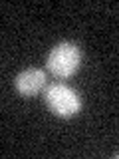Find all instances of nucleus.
Returning a JSON list of instances; mask_svg holds the SVG:
<instances>
[{
    "instance_id": "3",
    "label": "nucleus",
    "mask_w": 119,
    "mask_h": 159,
    "mask_svg": "<svg viewBox=\"0 0 119 159\" xmlns=\"http://www.w3.org/2000/svg\"><path fill=\"white\" fill-rule=\"evenodd\" d=\"M18 93L24 98H34L46 88V72L40 68H26L14 80Z\"/></svg>"
},
{
    "instance_id": "2",
    "label": "nucleus",
    "mask_w": 119,
    "mask_h": 159,
    "mask_svg": "<svg viewBox=\"0 0 119 159\" xmlns=\"http://www.w3.org/2000/svg\"><path fill=\"white\" fill-rule=\"evenodd\" d=\"M44 99L48 107L58 117H73L82 109V99L77 92L68 84H52L44 89Z\"/></svg>"
},
{
    "instance_id": "4",
    "label": "nucleus",
    "mask_w": 119,
    "mask_h": 159,
    "mask_svg": "<svg viewBox=\"0 0 119 159\" xmlns=\"http://www.w3.org/2000/svg\"><path fill=\"white\" fill-rule=\"evenodd\" d=\"M117 157H119V155H117Z\"/></svg>"
},
{
    "instance_id": "1",
    "label": "nucleus",
    "mask_w": 119,
    "mask_h": 159,
    "mask_svg": "<svg viewBox=\"0 0 119 159\" xmlns=\"http://www.w3.org/2000/svg\"><path fill=\"white\" fill-rule=\"evenodd\" d=\"M82 64V52L73 42H60L48 54V70L60 80H68L77 72Z\"/></svg>"
}]
</instances>
